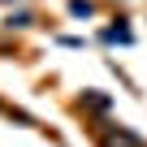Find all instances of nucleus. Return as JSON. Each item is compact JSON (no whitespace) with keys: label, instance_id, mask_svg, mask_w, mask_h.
<instances>
[{"label":"nucleus","instance_id":"f257e3e1","mask_svg":"<svg viewBox=\"0 0 147 147\" xmlns=\"http://www.w3.org/2000/svg\"><path fill=\"white\" fill-rule=\"evenodd\" d=\"M100 138H104V147H147V143H143L138 134H130L125 125H104Z\"/></svg>","mask_w":147,"mask_h":147},{"label":"nucleus","instance_id":"f03ea898","mask_svg":"<svg viewBox=\"0 0 147 147\" xmlns=\"http://www.w3.org/2000/svg\"><path fill=\"white\" fill-rule=\"evenodd\" d=\"M69 13H78V18H87V13H91V5H87V0H74V5H69Z\"/></svg>","mask_w":147,"mask_h":147}]
</instances>
